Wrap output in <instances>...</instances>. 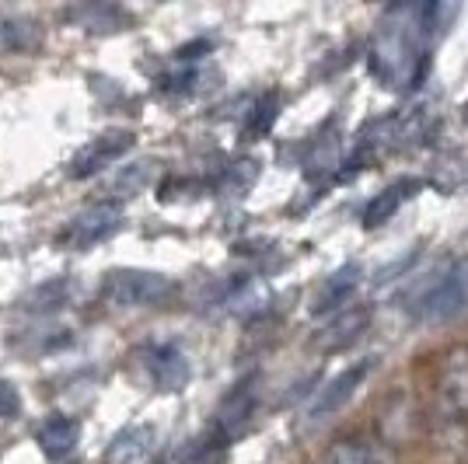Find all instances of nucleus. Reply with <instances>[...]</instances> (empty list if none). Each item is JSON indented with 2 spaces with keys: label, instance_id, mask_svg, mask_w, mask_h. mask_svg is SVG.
<instances>
[{
  "label": "nucleus",
  "instance_id": "obj_1",
  "mask_svg": "<svg viewBox=\"0 0 468 464\" xmlns=\"http://www.w3.org/2000/svg\"><path fill=\"white\" fill-rule=\"evenodd\" d=\"M176 293V283L165 272L151 269H109L101 279V304L109 308H157Z\"/></svg>",
  "mask_w": 468,
  "mask_h": 464
},
{
  "label": "nucleus",
  "instance_id": "obj_2",
  "mask_svg": "<svg viewBox=\"0 0 468 464\" xmlns=\"http://www.w3.org/2000/svg\"><path fill=\"white\" fill-rule=\"evenodd\" d=\"M437 419L448 429L468 426V346H448L437 364Z\"/></svg>",
  "mask_w": 468,
  "mask_h": 464
},
{
  "label": "nucleus",
  "instance_id": "obj_3",
  "mask_svg": "<svg viewBox=\"0 0 468 464\" xmlns=\"http://www.w3.org/2000/svg\"><path fill=\"white\" fill-rule=\"evenodd\" d=\"M133 367L161 395H176L193 377L189 356L182 353V346H176V343H157V339L133 349Z\"/></svg>",
  "mask_w": 468,
  "mask_h": 464
},
{
  "label": "nucleus",
  "instance_id": "obj_4",
  "mask_svg": "<svg viewBox=\"0 0 468 464\" xmlns=\"http://www.w3.org/2000/svg\"><path fill=\"white\" fill-rule=\"evenodd\" d=\"M126 224V213L119 203L112 199H101V203H91L88 210H80L70 224H67V231L59 234V241L67 245V248H91V245H101L105 237H112Z\"/></svg>",
  "mask_w": 468,
  "mask_h": 464
},
{
  "label": "nucleus",
  "instance_id": "obj_5",
  "mask_svg": "<svg viewBox=\"0 0 468 464\" xmlns=\"http://www.w3.org/2000/svg\"><path fill=\"white\" fill-rule=\"evenodd\" d=\"M462 311H468V266H454L430 287L416 304L412 314L423 322H451Z\"/></svg>",
  "mask_w": 468,
  "mask_h": 464
},
{
  "label": "nucleus",
  "instance_id": "obj_6",
  "mask_svg": "<svg viewBox=\"0 0 468 464\" xmlns=\"http://www.w3.org/2000/svg\"><path fill=\"white\" fill-rule=\"evenodd\" d=\"M412 42L410 32H402L399 25H385V32L378 36L374 46V74L385 80L388 88H402L412 80Z\"/></svg>",
  "mask_w": 468,
  "mask_h": 464
},
{
  "label": "nucleus",
  "instance_id": "obj_7",
  "mask_svg": "<svg viewBox=\"0 0 468 464\" xmlns=\"http://www.w3.org/2000/svg\"><path fill=\"white\" fill-rule=\"evenodd\" d=\"M374 370V360L367 356V360H360V364H353V367H346L343 374H335L329 385L318 387V395L312 398V406H308V419L312 423H325L329 416H335L339 408L350 402L353 395L360 391V385L367 381V374Z\"/></svg>",
  "mask_w": 468,
  "mask_h": 464
},
{
  "label": "nucleus",
  "instance_id": "obj_8",
  "mask_svg": "<svg viewBox=\"0 0 468 464\" xmlns=\"http://www.w3.org/2000/svg\"><path fill=\"white\" fill-rule=\"evenodd\" d=\"M130 147H133V133H126V130H109V133L95 136L88 147H80L78 154H74V161H70L67 174H70V178H91V174L112 168Z\"/></svg>",
  "mask_w": 468,
  "mask_h": 464
},
{
  "label": "nucleus",
  "instance_id": "obj_9",
  "mask_svg": "<svg viewBox=\"0 0 468 464\" xmlns=\"http://www.w3.org/2000/svg\"><path fill=\"white\" fill-rule=\"evenodd\" d=\"M367 325H371V308L367 304H350V308H343L339 314H332L329 322L314 332L312 346L318 353H339V349L353 346L367 332Z\"/></svg>",
  "mask_w": 468,
  "mask_h": 464
},
{
  "label": "nucleus",
  "instance_id": "obj_10",
  "mask_svg": "<svg viewBox=\"0 0 468 464\" xmlns=\"http://www.w3.org/2000/svg\"><path fill=\"white\" fill-rule=\"evenodd\" d=\"M157 429L151 423L122 426L112 444L105 447V464H147L154 458Z\"/></svg>",
  "mask_w": 468,
  "mask_h": 464
},
{
  "label": "nucleus",
  "instance_id": "obj_11",
  "mask_svg": "<svg viewBox=\"0 0 468 464\" xmlns=\"http://www.w3.org/2000/svg\"><path fill=\"white\" fill-rule=\"evenodd\" d=\"M80 440V423L67 412H49L39 426H36V444L49 461H63L74 454Z\"/></svg>",
  "mask_w": 468,
  "mask_h": 464
},
{
  "label": "nucleus",
  "instance_id": "obj_12",
  "mask_svg": "<svg viewBox=\"0 0 468 464\" xmlns=\"http://www.w3.org/2000/svg\"><path fill=\"white\" fill-rule=\"evenodd\" d=\"M356 283H360V266H343V269H335L322 283V290L314 293V304H312V314H339L343 308H350V297L356 290Z\"/></svg>",
  "mask_w": 468,
  "mask_h": 464
},
{
  "label": "nucleus",
  "instance_id": "obj_13",
  "mask_svg": "<svg viewBox=\"0 0 468 464\" xmlns=\"http://www.w3.org/2000/svg\"><path fill=\"white\" fill-rule=\"evenodd\" d=\"M154 168H157L154 161H130V164H122V168H119V172L109 178L105 193L112 195V203L144 193V189L154 182Z\"/></svg>",
  "mask_w": 468,
  "mask_h": 464
},
{
  "label": "nucleus",
  "instance_id": "obj_14",
  "mask_svg": "<svg viewBox=\"0 0 468 464\" xmlns=\"http://www.w3.org/2000/svg\"><path fill=\"white\" fill-rule=\"evenodd\" d=\"M416 189H420V182H395L381 195H374L367 203V210H364V227H381L385 220H391L395 210L406 203V193L412 195Z\"/></svg>",
  "mask_w": 468,
  "mask_h": 464
},
{
  "label": "nucleus",
  "instance_id": "obj_15",
  "mask_svg": "<svg viewBox=\"0 0 468 464\" xmlns=\"http://www.w3.org/2000/svg\"><path fill=\"white\" fill-rule=\"evenodd\" d=\"M70 276H57V279H46L42 287L28 293V297H21V311H28V314H42V311H57L63 308V301L70 297Z\"/></svg>",
  "mask_w": 468,
  "mask_h": 464
},
{
  "label": "nucleus",
  "instance_id": "obj_16",
  "mask_svg": "<svg viewBox=\"0 0 468 464\" xmlns=\"http://www.w3.org/2000/svg\"><path fill=\"white\" fill-rule=\"evenodd\" d=\"M39 42V25L28 18H0V53H25Z\"/></svg>",
  "mask_w": 468,
  "mask_h": 464
},
{
  "label": "nucleus",
  "instance_id": "obj_17",
  "mask_svg": "<svg viewBox=\"0 0 468 464\" xmlns=\"http://www.w3.org/2000/svg\"><path fill=\"white\" fill-rule=\"evenodd\" d=\"M67 18H74L80 28L88 32H116L126 25V15L119 7H101V4H88V7H74Z\"/></svg>",
  "mask_w": 468,
  "mask_h": 464
},
{
  "label": "nucleus",
  "instance_id": "obj_18",
  "mask_svg": "<svg viewBox=\"0 0 468 464\" xmlns=\"http://www.w3.org/2000/svg\"><path fill=\"white\" fill-rule=\"evenodd\" d=\"M322 464H371V447L360 440H335Z\"/></svg>",
  "mask_w": 468,
  "mask_h": 464
},
{
  "label": "nucleus",
  "instance_id": "obj_19",
  "mask_svg": "<svg viewBox=\"0 0 468 464\" xmlns=\"http://www.w3.org/2000/svg\"><path fill=\"white\" fill-rule=\"evenodd\" d=\"M255 161H238V164H231L228 172H224V178H220V193L224 195H241L249 185L255 182Z\"/></svg>",
  "mask_w": 468,
  "mask_h": 464
},
{
  "label": "nucleus",
  "instance_id": "obj_20",
  "mask_svg": "<svg viewBox=\"0 0 468 464\" xmlns=\"http://www.w3.org/2000/svg\"><path fill=\"white\" fill-rule=\"evenodd\" d=\"M21 398L11 385H0V416H18Z\"/></svg>",
  "mask_w": 468,
  "mask_h": 464
},
{
  "label": "nucleus",
  "instance_id": "obj_21",
  "mask_svg": "<svg viewBox=\"0 0 468 464\" xmlns=\"http://www.w3.org/2000/svg\"><path fill=\"white\" fill-rule=\"evenodd\" d=\"M371 464H395L388 447H371Z\"/></svg>",
  "mask_w": 468,
  "mask_h": 464
}]
</instances>
